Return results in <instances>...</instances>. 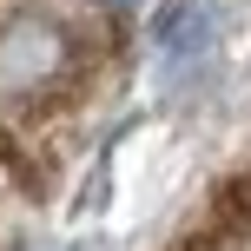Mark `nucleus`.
Returning <instances> with one entry per match:
<instances>
[{
	"label": "nucleus",
	"mask_w": 251,
	"mask_h": 251,
	"mask_svg": "<svg viewBox=\"0 0 251 251\" xmlns=\"http://www.w3.org/2000/svg\"><path fill=\"white\" fill-rule=\"evenodd\" d=\"M79 47L66 33V20L26 7L13 20H0V106H40L53 86H66Z\"/></svg>",
	"instance_id": "f257e3e1"
},
{
	"label": "nucleus",
	"mask_w": 251,
	"mask_h": 251,
	"mask_svg": "<svg viewBox=\"0 0 251 251\" xmlns=\"http://www.w3.org/2000/svg\"><path fill=\"white\" fill-rule=\"evenodd\" d=\"M218 47V7L212 0H172V7L152 20V53H159V79L165 86H185L212 66Z\"/></svg>",
	"instance_id": "f03ea898"
}]
</instances>
